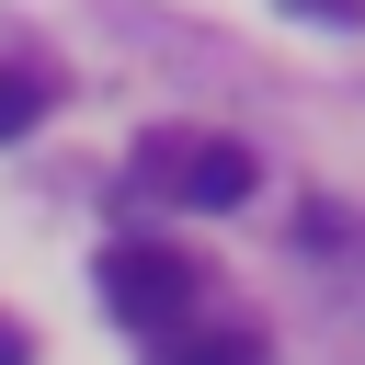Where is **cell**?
<instances>
[{"instance_id":"1","label":"cell","mask_w":365,"mask_h":365,"mask_svg":"<svg viewBox=\"0 0 365 365\" xmlns=\"http://www.w3.org/2000/svg\"><path fill=\"white\" fill-rule=\"evenodd\" d=\"M137 182H148V194H171V205L228 217V205H251L262 160H251L240 137H182V125H160V137H137Z\"/></svg>"},{"instance_id":"2","label":"cell","mask_w":365,"mask_h":365,"mask_svg":"<svg viewBox=\"0 0 365 365\" xmlns=\"http://www.w3.org/2000/svg\"><path fill=\"white\" fill-rule=\"evenodd\" d=\"M194 297H205V262L194 251H160V240H114L103 251V308L125 319V331H182L194 319Z\"/></svg>"},{"instance_id":"3","label":"cell","mask_w":365,"mask_h":365,"mask_svg":"<svg viewBox=\"0 0 365 365\" xmlns=\"http://www.w3.org/2000/svg\"><path fill=\"white\" fill-rule=\"evenodd\" d=\"M148 365H262V331H240V319H228V331H194V319H182V331L148 342Z\"/></svg>"},{"instance_id":"4","label":"cell","mask_w":365,"mask_h":365,"mask_svg":"<svg viewBox=\"0 0 365 365\" xmlns=\"http://www.w3.org/2000/svg\"><path fill=\"white\" fill-rule=\"evenodd\" d=\"M34 125H46V80H34V68H0V148L34 137Z\"/></svg>"},{"instance_id":"5","label":"cell","mask_w":365,"mask_h":365,"mask_svg":"<svg viewBox=\"0 0 365 365\" xmlns=\"http://www.w3.org/2000/svg\"><path fill=\"white\" fill-rule=\"evenodd\" d=\"M285 11H308V23H365V0H285Z\"/></svg>"},{"instance_id":"6","label":"cell","mask_w":365,"mask_h":365,"mask_svg":"<svg viewBox=\"0 0 365 365\" xmlns=\"http://www.w3.org/2000/svg\"><path fill=\"white\" fill-rule=\"evenodd\" d=\"M0 365H34V331L23 319H0Z\"/></svg>"},{"instance_id":"7","label":"cell","mask_w":365,"mask_h":365,"mask_svg":"<svg viewBox=\"0 0 365 365\" xmlns=\"http://www.w3.org/2000/svg\"><path fill=\"white\" fill-rule=\"evenodd\" d=\"M354 262H365V240H354Z\"/></svg>"}]
</instances>
